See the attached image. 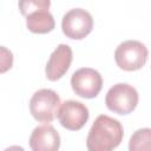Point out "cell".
<instances>
[{
  "mask_svg": "<svg viewBox=\"0 0 151 151\" xmlns=\"http://www.w3.org/2000/svg\"><path fill=\"white\" fill-rule=\"evenodd\" d=\"M57 117L63 127L78 131L88 120L90 112L85 104L77 100H66L61 104Z\"/></svg>",
  "mask_w": 151,
  "mask_h": 151,
  "instance_id": "ba28073f",
  "label": "cell"
},
{
  "mask_svg": "<svg viewBox=\"0 0 151 151\" xmlns=\"http://www.w3.org/2000/svg\"><path fill=\"white\" fill-rule=\"evenodd\" d=\"M124 130L119 120L100 114L93 122L87 138L86 146L88 151H112L123 140Z\"/></svg>",
  "mask_w": 151,
  "mask_h": 151,
  "instance_id": "6da1fadb",
  "label": "cell"
},
{
  "mask_svg": "<svg viewBox=\"0 0 151 151\" xmlns=\"http://www.w3.org/2000/svg\"><path fill=\"white\" fill-rule=\"evenodd\" d=\"M4 151H25V150H24V147H21L19 145H12V146L6 147Z\"/></svg>",
  "mask_w": 151,
  "mask_h": 151,
  "instance_id": "4fadbf2b",
  "label": "cell"
},
{
  "mask_svg": "<svg viewBox=\"0 0 151 151\" xmlns=\"http://www.w3.org/2000/svg\"><path fill=\"white\" fill-rule=\"evenodd\" d=\"M129 151H151V129L136 130L129 140Z\"/></svg>",
  "mask_w": 151,
  "mask_h": 151,
  "instance_id": "8fae6325",
  "label": "cell"
},
{
  "mask_svg": "<svg viewBox=\"0 0 151 151\" xmlns=\"http://www.w3.org/2000/svg\"><path fill=\"white\" fill-rule=\"evenodd\" d=\"M61 100L59 94L51 88H40L29 99V112L41 123H51L58 116Z\"/></svg>",
  "mask_w": 151,
  "mask_h": 151,
  "instance_id": "3957f363",
  "label": "cell"
},
{
  "mask_svg": "<svg viewBox=\"0 0 151 151\" xmlns=\"http://www.w3.org/2000/svg\"><path fill=\"white\" fill-rule=\"evenodd\" d=\"M71 86L77 96L92 99L99 94L103 87V78L97 70L81 67L72 74Z\"/></svg>",
  "mask_w": 151,
  "mask_h": 151,
  "instance_id": "52a82bcc",
  "label": "cell"
},
{
  "mask_svg": "<svg viewBox=\"0 0 151 151\" xmlns=\"http://www.w3.org/2000/svg\"><path fill=\"white\" fill-rule=\"evenodd\" d=\"M12 65H13V55H12V52L8 51L5 46H1V67H0L1 73L6 72L8 68H11Z\"/></svg>",
  "mask_w": 151,
  "mask_h": 151,
  "instance_id": "7c38bea8",
  "label": "cell"
},
{
  "mask_svg": "<svg viewBox=\"0 0 151 151\" xmlns=\"http://www.w3.org/2000/svg\"><path fill=\"white\" fill-rule=\"evenodd\" d=\"M73 59L72 48L66 44H60L51 53L45 67V73L48 80L55 81L60 79L70 68Z\"/></svg>",
  "mask_w": 151,
  "mask_h": 151,
  "instance_id": "9c48e42d",
  "label": "cell"
},
{
  "mask_svg": "<svg viewBox=\"0 0 151 151\" xmlns=\"http://www.w3.org/2000/svg\"><path fill=\"white\" fill-rule=\"evenodd\" d=\"M138 99V92L132 85L118 83L107 91L105 104L107 109L114 113L129 114L137 107Z\"/></svg>",
  "mask_w": 151,
  "mask_h": 151,
  "instance_id": "5b68a950",
  "label": "cell"
},
{
  "mask_svg": "<svg viewBox=\"0 0 151 151\" xmlns=\"http://www.w3.org/2000/svg\"><path fill=\"white\" fill-rule=\"evenodd\" d=\"M19 9L26 17V26L33 33H48L54 29V18L48 11L50 0H24L19 1Z\"/></svg>",
  "mask_w": 151,
  "mask_h": 151,
  "instance_id": "7a4b0ae2",
  "label": "cell"
},
{
  "mask_svg": "<svg viewBox=\"0 0 151 151\" xmlns=\"http://www.w3.org/2000/svg\"><path fill=\"white\" fill-rule=\"evenodd\" d=\"M32 151H58L60 147V136L50 124L37 126L29 137Z\"/></svg>",
  "mask_w": 151,
  "mask_h": 151,
  "instance_id": "30bf717a",
  "label": "cell"
},
{
  "mask_svg": "<svg viewBox=\"0 0 151 151\" xmlns=\"http://www.w3.org/2000/svg\"><path fill=\"white\" fill-rule=\"evenodd\" d=\"M147 47L138 40H126L118 45L114 52V60L124 71H137L147 60Z\"/></svg>",
  "mask_w": 151,
  "mask_h": 151,
  "instance_id": "277c9868",
  "label": "cell"
},
{
  "mask_svg": "<svg viewBox=\"0 0 151 151\" xmlns=\"http://www.w3.org/2000/svg\"><path fill=\"white\" fill-rule=\"evenodd\" d=\"M93 28V18L84 8H72L67 11L61 19L63 33L70 38L80 40L91 33Z\"/></svg>",
  "mask_w": 151,
  "mask_h": 151,
  "instance_id": "8992f818",
  "label": "cell"
}]
</instances>
